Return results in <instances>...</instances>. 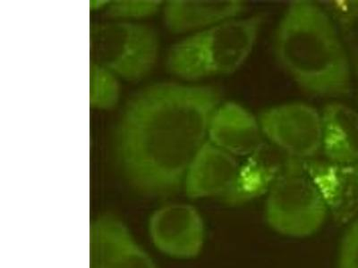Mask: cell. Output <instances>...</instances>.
<instances>
[{"instance_id":"cell-1","label":"cell","mask_w":358,"mask_h":268,"mask_svg":"<svg viewBox=\"0 0 358 268\" xmlns=\"http://www.w3.org/2000/svg\"><path fill=\"white\" fill-rule=\"evenodd\" d=\"M220 104L217 88L174 82L148 86L131 98L114 140L117 164L131 186L152 197L184 187Z\"/></svg>"},{"instance_id":"cell-2","label":"cell","mask_w":358,"mask_h":268,"mask_svg":"<svg viewBox=\"0 0 358 268\" xmlns=\"http://www.w3.org/2000/svg\"><path fill=\"white\" fill-rule=\"evenodd\" d=\"M274 56L308 94L340 98L350 94L353 71L334 19L322 4L290 1L275 31Z\"/></svg>"},{"instance_id":"cell-3","label":"cell","mask_w":358,"mask_h":268,"mask_svg":"<svg viewBox=\"0 0 358 268\" xmlns=\"http://www.w3.org/2000/svg\"><path fill=\"white\" fill-rule=\"evenodd\" d=\"M265 20L257 14L191 34L169 50L166 69L188 82L232 75L250 57Z\"/></svg>"},{"instance_id":"cell-4","label":"cell","mask_w":358,"mask_h":268,"mask_svg":"<svg viewBox=\"0 0 358 268\" xmlns=\"http://www.w3.org/2000/svg\"><path fill=\"white\" fill-rule=\"evenodd\" d=\"M330 216L324 197L295 159L266 194L264 218L273 231L289 238H308L324 225Z\"/></svg>"},{"instance_id":"cell-5","label":"cell","mask_w":358,"mask_h":268,"mask_svg":"<svg viewBox=\"0 0 358 268\" xmlns=\"http://www.w3.org/2000/svg\"><path fill=\"white\" fill-rule=\"evenodd\" d=\"M159 51L158 35L145 24L116 22L90 29L91 63L127 81L137 82L148 76Z\"/></svg>"},{"instance_id":"cell-6","label":"cell","mask_w":358,"mask_h":268,"mask_svg":"<svg viewBox=\"0 0 358 268\" xmlns=\"http://www.w3.org/2000/svg\"><path fill=\"white\" fill-rule=\"evenodd\" d=\"M257 117L264 139L291 158L310 161L322 152V114L310 105H278L261 111Z\"/></svg>"},{"instance_id":"cell-7","label":"cell","mask_w":358,"mask_h":268,"mask_svg":"<svg viewBox=\"0 0 358 268\" xmlns=\"http://www.w3.org/2000/svg\"><path fill=\"white\" fill-rule=\"evenodd\" d=\"M152 244L162 253L177 260L199 256L206 241V225L196 207L185 203L163 206L149 221Z\"/></svg>"},{"instance_id":"cell-8","label":"cell","mask_w":358,"mask_h":268,"mask_svg":"<svg viewBox=\"0 0 358 268\" xmlns=\"http://www.w3.org/2000/svg\"><path fill=\"white\" fill-rule=\"evenodd\" d=\"M90 268H157L129 230L110 214L90 226Z\"/></svg>"},{"instance_id":"cell-9","label":"cell","mask_w":358,"mask_h":268,"mask_svg":"<svg viewBox=\"0 0 358 268\" xmlns=\"http://www.w3.org/2000/svg\"><path fill=\"white\" fill-rule=\"evenodd\" d=\"M303 165L336 222L348 225L358 216V162L343 164L315 158Z\"/></svg>"},{"instance_id":"cell-10","label":"cell","mask_w":358,"mask_h":268,"mask_svg":"<svg viewBox=\"0 0 358 268\" xmlns=\"http://www.w3.org/2000/svg\"><path fill=\"white\" fill-rule=\"evenodd\" d=\"M238 158L207 140L185 179V194L192 200L228 197L238 177Z\"/></svg>"},{"instance_id":"cell-11","label":"cell","mask_w":358,"mask_h":268,"mask_svg":"<svg viewBox=\"0 0 358 268\" xmlns=\"http://www.w3.org/2000/svg\"><path fill=\"white\" fill-rule=\"evenodd\" d=\"M294 161L265 140L239 165L234 187L223 202L241 205L266 195Z\"/></svg>"},{"instance_id":"cell-12","label":"cell","mask_w":358,"mask_h":268,"mask_svg":"<svg viewBox=\"0 0 358 268\" xmlns=\"http://www.w3.org/2000/svg\"><path fill=\"white\" fill-rule=\"evenodd\" d=\"M208 140L236 158H245L265 142L258 117L234 101L223 102L214 112Z\"/></svg>"},{"instance_id":"cell-13","label":"cell","mask_w":358,"mask_h":268,"mask_svg":"<svg viewBox=\"0 0 358 268\" xmlns=\"http://www.w3.org/2000/svg\"><path fill=\"white\" fill-rule=\"evenodd\" d=\"M245 9L241 0H171L164 6V22L172 34L197 33L241 17Z\"/></svg>"},{"instance_id":"cell-14","label":"cell","mask_w":358,"mask_h":268,"mask_svg":"<svg viewBox=\"0 0 358 268\" xmlns=\"http://www.w3.org/2000/svg\"><path fill=\"white\" fill-rule=\"evenodd\" d=\"M322 149L326 161L351 164L358 162V112L334 102L322 112Z\"/></svg>"},{"instance_id":"cell-15","label":"cell","mask_w":358,"mask_h":268,"mask_svg":"<svg viewBox=\"0 0 358 268\" xmlns=\"http://www.w3.org/2000/svg\"><path fill=\"white\" fill-rule=\"evenodd\" d=\"M341 34L351 68L358 77V0L322 1Z\"/></svg>"},{"instance_id":"cell-16","label":"cell","mask_w":358,"mask_h":268,"mask_svg":"<svg viewBox=\"0 0 358 268\" xmlns=\"http://www.w3.org/2000/svg\"><path fill=\"white\" fill-rule=\"evenodd\" d=\"M120 97L117 76L103 67L90 63V106L95 110H113Z\"/></svg>"},{"instance_id":"cell-17","label":"cell","mask_w":358,"mask_h":268,"mask_svg":"<svg viewBox=\"0 0 358 268\" xmlns=\"http://www.w3.org/2000/svg\"><path fill=\"white\" fill-rule=\"evenodd\" d=\"M161 0H115L107 8L108 17L117 19H141L152 17L161 9Z\"/></svg>"},{"instance_id":"cell-18","label":"cell","mask_w":358,"mask_h":268,"mask_svg":"<svg viewBox=\"0 0 358 268\" xmlns=\"http://www.w3.org/2000/svg\"><path fill=\"white\" fill-rule=\"evenodd\" d=\"M337 268H358V216L348 223L338 246Z\"/></svg>"},{"instance_id":"cell-19","label":"cell","mask_w":358,"mask_h":268,"mask_svg":"<svg viewBox=\"0 0 358 268\" xmlns=\"http://www.w3.org/2000/svg\"><path fill=\"white\" fill-rule=\"evenodd\" d=\"M111 1L108 0H91L90 1V9L91 11H100L104 8H108Z\"/></svg>"}]
</instances>
